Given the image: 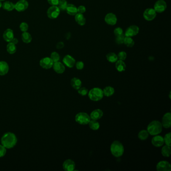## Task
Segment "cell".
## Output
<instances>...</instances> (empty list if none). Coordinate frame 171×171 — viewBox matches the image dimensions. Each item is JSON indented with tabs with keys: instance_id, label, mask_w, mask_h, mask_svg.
<instances>
[{
	"instance_id": "f1b7e54d",
	"label": "cell",
	"mask_w": 171,
	"mask_h": 171,
	"mask_svg": "<svg viewBox=\"0 0 171 171\" xmlns=\"http://www.w3.org/2000/svg\"><path fill=\"white\" fill-rule=\"evenodd\" d=\"M106 59L109 62L111 63H115L118 60V58L116 54L113 52L109 53L106 55Z\"/></svg>"
},
{
	"instance_id": "7402d4cb",
	"label": "cell",
	"mask_w": 171,
	"mask_h": 171,
	"mask_svg": "<svg viewBox=\"0 0 171 171\" xmlns=\"http://www.w3.org/2000/svg\"><path fill=\"white\" fill-rule=\"evenodd\" d=\"M66 11L67 14L71 16H75L77 14V8L73 4H68L67 7L66 8Z\"/></svg>"
},
{
	"instance_id": "8d00e7d4",
	"label": "cell",
	"mask_w": 171,
	"mask_h": 171,
	"mask_svg": "<svg viewBox=\"0 0 171 171\" xmlns=\"http://www.w3.org/2000/svg\"><path fill=\"white\" fill-rule=\"evenodd\" d=\"M171 132H169L168 134H167L165 135V137L164 138V143H166V145L167 146H171Z\"/></svg>"
},
{
	"instance_id": "2e32d148",
	"label": "cell",
	"mask_w": 171,
	"mask_h": 171,
	"mask_svg": "<svg viewBox=\"0 0 171 171\" xmlns=\"http://www.w3.org/2000/svg\"><path fill=\"white\" fill-rule=\"evenodd\" d=\"M63 62L64 63V64L69 68H72L74 67L76 63L74 58L69 55H67L63 58Z\"/></svg>"
},
{
	"instance_id": "f35d334b",
	"label": "cell",
	"mask_w": 171,
	"mask_h": 171,
	"mask_svg": "<svg viewBox=\"0 0 171 171\" xmlns=\"http://www.w3.org/2000/svg\"><path fill=\"white\" fill-rule=\"evenodd\" d=\"M118 59L120 60L124 61L126 60L127 57V54L126 52L124 51H121L118 53V54L117 55Z\"/></svg>"
},
{
	"instance_id": "cb8c5ba5",
	"label": "cell",
	"mask_w": 171,
	"mask_h": 171,
	"mask_svg": "<svg viewBox=\"0 0 171 171\" xmlns=\"http://www.w3.org/2000/svg\"><path fill=\"white\" fill-rule=\"evenodd\" d=\"M75 16V20L78 25L83 26L86 24V19L83 14L77 13Z\"/></svg>"
},
{
	"instance_id": "4316f807",
	"label": "cell",
	"mask_w": 171,
	"mask_h": 171,
	"mask_svg": "<svg viewBox=\"0 0 171 171\" xmlns=\"http://www.w3.org/2000/svg\"><path fill=\"white\" fill-rule=\"evenodd\" d=\"M88 125L90 129L94 131H97L99 129L100 127V123L97 120H90V121L89 122Z\"/></svg>"
},
{
	"instance_id": "4fadbf2b",
	"label": "cell",
	"mask_w": 171,
	"mask_h": 171,
	"mask_svg": "<svg viewBox=\"0 0 171 171\" xmlns=\"http://www.w3.org/2000/svg\"><path fill=\"white\" fill-rule=\"evenodd\" d=\"M105 22L108 24V25H114L116 24L117 22V16L115 14H114L112 13H109L105 17Z\"/></svg>"
},
{
	"instance_id": "74e56055",
	"label": "cell",
	"mask_w": 171,
	"mask_h": 171,
	"mask_svg": "<svg viewBox=\"0 0 171 171\" xmlns=\"http://www.w3.org/2000/svg\"><path fill=\"white\" fill-rule=\"evenodd\" d=\"M88 92V90L86 87H80V89H78V93L82 96H86V95H87Z\"/></svg>"
},
{
	"instance_id": "7c38bea8",
	"label": "cell",
	"mask_w": 171,
	"mask_h": 171,
	"mask_svg": "<svg viewBox=\"0 0 171 171\" xmlns=\"http://www.w3.org/2000/svg\"><path fill=\"white\" fill-rule=\"evenodd\" d=\"M29 6L26 0H20L15 5V9L18 12H23L26 10Z\"/></svg>"
},
{
	"instance_id": "ba28073f",
	"label": "cell",
	"mask_w": 171,
	"mask_h": 171,
	"mask_svg": "<svg viewBox=\"0 0 171 171\" xmlns=\"http://www.w3.org/2000/svg\"><path fill=\"white\" fill-rule=\"evenodd\" d=\"M166 9L167 3L164 0H158L154 5V9L157 13H163Z\"/></svg>"
},
{
	"instance_id": "ac0fdd59",
	"label": "cell",
	"mask_w": 171,
	"mask_h": 171,
	"mask_svg": "<svg viewBox=\"0 0 171 171\" xmlns=\"http://www.w3.org/2000/svg\"><path fill=\"white\" fill-rule=\"evenodd\" d=\"M52 67L55 72H56V73L58 74H62L65 70V68L64 65L59 61L54 63Z\"/></svg>"
},
{
	"instance_id": "836d02e7",
	"label": "cell",
	"mask_w": 171,
	"mask_h": 171,
	"mask_svg": "<svg viewBox=\"0 0 171 171\" xmlns=\"http://www.w3.org/2000/svg\"><path fill=\"white\" fill-rule=\"evenodd\" d=\"M123 43L128 47H132L134 46L135 42H134V40L131 37L125 36L124 41H123Z\"/></svg>"
},
{
	"instance_id": "277c9868",
	"label": "cell",
	"mask_w": 171,
	"mask_h": 171,
	"mask_svg": "<svg viewBox=\"0 0 171 171\" xmlns=\"http://www.w3.org/2000/svg\"><path fill=\"white\" fill-rule=\"evenodd\" d=\"M88 93L89 99L94 101L100 100L104 95L103 93V90L98 87H95L91 89Z\"/></svg>"
},
{
	"instance_id": "f546056e",
	"label": "cell",
	"mask_w": 171,
	"mask_h": 171,
	"mask_svg": "<svg viewBox=\"0 0 171 171\" xmlns=\"http://www.w3.org/2000/svg\"><path fill=\"white\" fill-rule=\"evenodd\" d=\"M4 9L8 11H11L15 9V4L11 2L7 1L2 5Z\"/></svg>"
},
{
	"instance_id": "f6af8a7d",
	"label": "cell",
	"mask_w": 171,
	"mask_h": 171,
	"mask_svg": "<svg viewBox=\"0 0 171 171\" xmlns=\"http://www.w3.org/2000/svg\"><path fill=\"white\" fill-rule=\"evenodd\" d=\"M86 12V8L84 6H80L77 8L78 13L83 14Z\"/></svg>"
},
{
	"instance_id": "b9f144b4",
	"label": "cell",
	"mask_w": 171,
	"mask_h": 171,
	"mask_svg": "<svg viewBox=\"0 0 171 171\" xmlns=\"http://www.w3.org/2000/svg\"><path fill=\"white\" fill-rule=\"evenodd\" d=\"M28 28H29V26H28V24L25 22H23L20 25V29L23 32H27V31L28 30Z\"/></svg>"
},
{
	"instance_id": "d6986e66",
	"label": "cell",
	"mask_w": 171,
	"mask_h": 171,
	"mask_svg": "<svg viewBox=\"0 0 171 171\" xmlns=\"http://www.w3.org/2000/svg\"><path fill=\"white\" fill-rule=\"evenodd\" d=\"M103 115V112L100 109H97L92 112L90 114V118L91 120H98L101 118Z\"/></svg>"
},
{
	"instance_id": "44dd1931",
	"label": "cell",
	"mask_w": 171,
	"mask_h": 171,
	"mask_svg": "<svg viewBox=\"0 0 171 171\" xmlns=\"http://www.w3.org/2000/svg\"><path fill=\"white\" fill-rule=\"evenodd\" d=\"M3 38L6 41L10 42L14 38V32L11 29H7L3 34Z\"/></svg>"
},
{
	"instance_id": "816d5d0a",
	"label": "cell",
	"mask_w": 171,
	"mask_h": 171,
	"mask_svg": "<svg viewBox=\"0 0 171 171\" xmlns=\"http://www.w3.org/2000/svg\"><path fill=\"white\" fill-rule=\"evenodd\" d=\"M0 1H4V0H0Z\"/></svg>"
},
{
	"instance_id": "6da1fadb",
	"label": "cell",
	"mask_w": 171,
	"mask_h": 171,
	"mask_svg": "<svg viewBox=\"0 0 171 171\" xmlns=\"http://www.w3.org/2000/svg\"><path fill=\"white\" fill-rule=\"evenodd\" d=\"M1 141L2 145L7 149H10L14 148L17 143V138L13 132H6L2 136Z\"/></svg>"
},
{
	"instance_id": "83f0119b",
	"label": "cell",
	"mask_w": 171,
	"mask_h": 171,
	"mask_svg": "<svg viewBox=\"0 0 171 171\" xmlns=\"http://www.w3.org/2000/svg\"><path fill=\"white\" fill-rule=\"evenodd\" d=\"M162 155L165 157H169L171 155V146L166 145L164 146L162 149L161 151Z\"/></svg>"
},
{
	"instance_id": "bcb514c9",
	"label": "cell",
	"mask_w": 171,
	"mask_h": 171,
	"mask_svg": "<svg viewBox=\"0 0 171 171\" xmlns=\"http://www.w3.org/2000/svg\"><path fill=\"white\" fill-rule=\"evenodd\" d=\"M49 4L52 6H57L59 3V0H47Z\"/></svg>"
},
{
	"instance_id": "9c48e42d",
	"label": "cell",
	"mask_w": 171,
	"mask_h": 171,
	"mask_svg": "<svg viewBox=\"0 0 171 171\" xmlns=\"http://www.w3.org/2000/svg\"><path fill=\"white\" fill-rule=\"evenodd\" d=\"M156 169L158 171H171V165L169 162L162 161L157 164Z\"/></svg>"
},
{
	"instance_id": "d4e9b609",
	"label": "cell",
	"mask_w": 171,
	"mask_h": 171,
	"mask_svg": "<svg viewBox=\"0 0 171 171\" xmlns=\"http://www.w3.org/2000/svg\"><path fill=\"white\" fill-rule=\"evenodd\" d=\"M115 68L118 72L124 71L126 68V65L123 61L119 60L116 62Z\"/></svg>"
},
{
	"instance_id": "8fae6325",
	"label": "cell",
	"mask_w": 171,
	"mask_h": 171,
	"mask_svg": "<svg viewBox=\"0 0 171 171\" xmlns=\"http://www.w3.org/2000/svg\"><path fill=\"white\" fill-rule=\"evenodd\" d=\"M54 62L49 57H45L41 59L40 61V65L43 68L48 69L53 66Z\"/></svg>"
},
{
	"instance_id": "5bb4252c",
	"label": "cell",
	"mask_w": 171,
	"mask_h": 171,
	"mask_svg": "<svg viewBox=\"0 0 171 171\" xmlns=\"http://www.w3.org/2000/svg\"><path fill=\"white\" fill-rule=\"evenodd\" d=\"M162 126L166 129H169L171 126V114L167 112L164 115L162 120Z\"/></svg>"
},
{
	"instance_id": "60d3db41",
	"label": "cell",
	"mask_w": 171,
	"mask_h": 171,
	"mask_svg": "<svg viewBox=\"0 0 171 171\" xmlns=\"http://www.w3.org/2000/svg\"><path fill=\"white\" fill-rule=\"evenodd\" d=\"M7 152V149L2 145H0V158L4 157Z\"/></svg>"
},
{
	"instance_id": "e0dca14e",
	"label": "cell",
	"mask_w": 171,
	"mask_h": 171,
	"mask_svg": "<svg viewBox=\"0 0 171 171\" xmlns=\"http://www.w3.org/2000/svg\"><path fill=\"white\" fill-rule=\"evenodd\" d=\"M152 143L155 147H160L164 143L163 137L161 135H155L152 140Z\"/></svg>"
},
{
	"instance_id": "3957f363",
	"label": "cell",
	"mask_w": 171,
	"mask_h": 171,
	"mask_svg": "<svg viewBox=\"0 0 171 171\" xmlns=\"http://www.w3.org/2000/svg\"><path fill=\"white\" fill-rule=\"evenodd\" d=\"M124 146L118 141H115L111 146V152L112 155L116 158H119L124 153Z\"/></svg>"
},
{
	"instance_id": "1f68e13d",
	"label": "cell",
	"mask_w": 171,
	"mask_h": 171,
	"mask_svg": "<svg viewBox=\"0 0 171 171\" xmlns=\"http://www.w3.org/2000/svg\"><path fill=\"white\" fill-rule=\"evenodd\" d=\"M22 39L23 41L25 43H29L32 41V37L30 33L27 32H24L22 33Z\"/></svg>"
},
{
	"instance_id": "30bf717a",
	"label": "cell",
	"mask_w": 171,
	"mask_h": 171,
	"mask_svg": "<svg viewBox=\"0 0 171 171\" xmlns=\"http://www.w3.org/2000/svg\"><path fill=\"white\" fill-rule=\"evenodd\" d=\"M140 29L136 25H132L126 29L125 32V36L127 37H133L137 35L139 33Z\"/></svg>"
},
{
	"instance_id": "7a4b0ae2",
	"label": "cell",
	"mask_w": 171,
	"mask_h": 171,
	"mask_svg": "<svg viewBox=\"0 0 171 171\" xmlns=\"http://www.w3.org/2000/svg\"><path fill=\"white\" fill-rule=\"evenodd\" d=\"M163 126L162 123L158 120H154L149 123L147 127V131L149 135H158L162 132Z\"/></svg>"
},
{
	"instance_id": "4dcf8cb0",
	"label": "cell",
	"mask_w": 171,
	"mask_h": 171,
	"mask_svg": "<svg viewBox=\"0 0 171 171\" xmlns=\"http://www.w3.org/2000/svg\"><path fill=\"white\" fill-rule=\"evenodd\" d=\"M7 50L9 54H14L17 50V48H16L15 44H14L12 42H9L7 46Z\"/></svg>"
},
{
	"instance_id": "e575fe53",
	"label": "cell",
	"mask_w": 171,
	"mask_h": 171,
	"mask_svg": "<svg viewBox=\"0 0 171 171\" xmlns=\"http://www.w3.org/2000/svg\"><path fill=\"white\" fill-rule=\"evenodd\" d=\"M68 3L66 0H59L58 7L60 11H65L67 7Z\"/></svg>"
},
{
	"instance_id": "603a6c76",
	"label": "cell",
	"mask_w": 171,
	"mask_h": 171,
	"mask_svg": "<svg viewBox=\"0 0 171 171\" xmlns=\"http://www.w3.org/2000/svg\"><path fill=\"white\" fill-rule=\"evenodd\" d=\"M71 86L73 88L78 90V89H80L82 85V83L80 80V78L77 77H74L71 80Z\"/></svg>"
},
{
	"instance_id": "7dc6e473",
	"label": "cell",
	"mask_w": 171,
	"mask_h": 171,
	"mask_svg": "<svg viewBox=\"0 0 171 171\" xmlns=\"http://www.w3.org/2000/svg\"><path fill=\"white\" fill-rule=\"evenodd\" d=\"M64 44L62 42H59L56 45V48L58 49H60L64 47Z\"/></svg>"
},
{
	"instance_id": "7bdbcfd3",
	"label": "cell",
	"mask_w": 171,
	"mask_h": 171,
	"mask_svg": "<svg viewBox=\"0 0 171 171\" xmlns=\"http://www.w3.org/2000/svg\"><path fill=\"white\" fill-rule=\"evenodd\" d=\"M123 30L120 27H117V28H116L114 30V34L116 36L121 35L123 34Z\"/></svg>"
},
{
	"instance_id": "5b68a950",
	"label": "cell",
	"mask_w": 171,
	"mask_h": 171,
	"mask_svg": "<svg viewBox=\"0 0 171 171\" xmlns=\"http://www.w3.org/2000/svg\"><path fill=\"white\" fill-rule=\"evenodd\" d=\"M75 121L81 125H86L88 124L91 120L90 115L86 112H80L76 114L75 117Z\"/></svg>"
},
{
	"instance_id": "ab89813d",
	"label": "cell",
	"mask_w": 171,
	"mask_h": 171,
	"mask_svg": "<svg viewBox=\"0 0 171 171\" xmlns=\"http://www.w3.org/2000/svg\"><path fill=\"white\" fill-rule=\"evenodd\" d=\"M124 37H125V35L123 34L121 35H120V36H116L115 42L118 44H121L123 43Z\"/></svg>"
},
{
	"instance_id": "681fc988",
	"label": "cell",
	"mask_w": 171,
	"mask_h": 171,
	"mask_svg": "<svg viewBox=\"0 0 171 171\" xmlns=\"http://www.w3.org/2000/svg\"><path fill=\"white\" fill-rule=\"evenodd\" d=\"M2 6V3H1V1H0V8H1V7Z\"/></svg>"
},
{
	"instance_id": "d590c367",
	"label": "cell",
	"mask_w": 171,
	"mask_h": 171,
	"mask_svg": "<svg viewBox=\"0 0 171 171\" xmlns=\"http://www.w3.org/2000/svg\"><path fill=\"white\" fill-rule=\"evenodd\" d=\"M50 58L52 59V60L53 61L54 63L58 62L60 60V55L56 52H53L51 54Z\"/></svg>"
},
{
	"instance_id": "f907efd6",
	"label": "cell",
	"mask_w": 171,
	"mask_h": 171,
	"mask_svg": "<svg viewBox=\"0 0 171 171\" xmlns=\"http://www.w3.org/2000/svg\"><path fill=\"white\" fill-rule=\"evenodd\" d=\"M170 96H171V92H170V94H169L170 98H171V97H170Z\"/></svg>"
},
{
	"instance_id": "52a82bcc",
	"label": "cell",
	"mask_w": 171,
	"mask_h": 171,
	"mask_svg": "<svg viewBox=\"0 0 171 171\" xmlns=\"http://www.w3.org/2000/svg\"><path fill=\"white\" fill-rule=\"evenodd\" d=\"M157 15V12L152 8L146 9L143 13V17L145 20L148 21H151L155 18Z\"/></svg>"
},
{
	"instance_id": "d6a6232c",
	"label": "cell",
	"mask_w": 171,
	"mask_h": 171,
	"mask_svg": "<svg viewBox=\"0 0 171 171\" xmlns=\"http://www.w3.org/2000/svg\"><path fill=\"white\" fill-rule=\"evenodd\" d=\"M149 134L146 130H142L138 132V138L140 140L145 141L148 138Z\"/></svg>"
},
{
	"instance_id": "c3c4849f",
	"label": "cell",
	"mask_w": 171,
	"mask_h": 171,
	"mask_svg": "<svg viewBox=\"0 0 171 171\" xmlns=\"http://www.w3.org/2000/svg\"><path fill=\"white\" fill-rule=\"evenodd\" d=\"M11 42L16 45V44H17L18 43V40L17 39H16V38H14L12 39V40L11 41Z\"/></svg>"
},
{
	"instance_id": "9a60e30c",
	"label": "cell",
	"mask_w": 171,
	"mask_h": 171,
	"mask_svg": "<svg viewBox=\"0 0 171 171\" xmlns=\"http://www.w3.org/2000/svg\"><path fill=\"white\" fill-rule=\"evenodd\" d=\"M63 168L66 171H73L75 168V164L73 161L67 159L63 164Z\"/></svg>"
},
{
	"instance_id": "484cf974",
	"label": "cell",
	"mask_w": 171,
	"mask_h": 171,
	"mask_svg": "<svg viewBox=\"0 0 171 171\" xmlns=\"http://www.w3.org/2000/svg\"><path fill=\"white\" fill-rule=\"evenodd\" d=\"M103 95L106 97H109L112 96L114 93V89L112 86H106L103 90Z\"/></svg>"
},
{
	"instance_id": "ffe728a7",
	"label": "cell",
	"mask_w": 171,
	"mask_h": 171,
	"mask_svg": "<svg viewBox=\"0 0 171 171\" xmlns=\"http://www.w3.org/2000/svg\"><path fill=\"white\" fill-rule=\"evenodd\" d=\"M9 70V65L5 61H0V75L4 76L8 73Z\"/></svg>"
},
{
	"instance_id": "8992f818",
	"label": "cell",
	"mask_w": 171,
	"mask_h": 171,
	"mask_svg": "<svg viewBox=\"0 0 171 171\" xmlns=\"http://www.w3.org/2000/svg\"><path fill=\"white\" fill-rule=\"evenodd\" d=\"M60 11L59 8L56 6H52L49 8L47 10V16L50 19H56L58 17L60 14Z\"/></svg>"
},
{
	"instance_id": "ee69618b",
	"label": "cell",
	"mask_w": 171,
	"mask_h": 171,
	"mask_svg": "<svg viewBox=\"0 0 171 171\" xmlns=\"http://www.w3.org/2000/svg\"><path fill=\"white\" fill-rule=\"evenodd\" d=\"M75 66L78 70H82L84 68V63L82 61H78L75 63Z\"/></svg>"
}]
</instances>
